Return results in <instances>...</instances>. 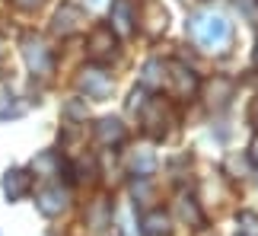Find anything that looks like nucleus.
<instances>
[{"label": "nucleus", "instance_id": "obj_1", "mask_svg": "<svg viewBox=\"0 0 258 236\" xmlns=\"http://www.w3.org/2000/svg\"><path fill=\"white\" fill-rule=\"evenodd\" d=\"M188 35L204 51H226L233 42V26L226 23V16L214 13V10H201L188 19Z\"/></svg>", "mask_w": 258, "mask_h": 236}, {"label": "nucleus", "instance_id": "obj_2", "mask_svg": "<svg viewBox=\"0 0 258 236\" xmlns=\"http://www.w3.org/2000/svg\"><path fill=\"white\" fill-rule=\"evenodd\" d=\"M23 57H26V67L32 74H38V77H48V74H51V67H54L51 48H48V42H45L42 35H35V32L23 35Z\"/></svg>", "mask_w": 258, "mask_h": 236}, {"label": "nucleus", "instance_id": "obj_3", "mask_svg": "<svg viewBox=\"0 0 258 236\" xmlns=\"http://www.w3.org/2000/svg\"><path fill=\"white\" fill-rule=\"evenodd\" d=\"M77 86H80V93H86L89 99H105V96L112 93L115 80L102 64H86L80 71V77H77Z\"/></svg>", "mask_w": 258, "mask_h": 236}, {"label": "nucleus", "instance_id": "obj_4", "mask_svg": "<svg viewBox=\"0 0 258 236\" xmlns=\"http://www.w3.org/2000/svg\"><path fill=\"white\" fill-rule=\"evenodd\" d=\"M67 189H61L57 182H48V185H42V189L35 192V208L45 214V217H57L64 208H67Z\"/></svg>", "mask_w": 258, "mask_h": 236}, {"label": "nucleus", "instance_id": "obj_5", "mask_svg": "<svg viewBox=\"0 0 258 236\" xmlns=\"http://www.w3.org/2000/svg\"><path fill=\"white\" fill-rule=\"evenodd\" d=\"M115 48H118V35L112 32V26H108V23L96 26L93 32H89V57H93L96 64L108 61V57L115 54Z\"/></svg>", "mask_w": 258, "mask_h": 236}, {"label": "nucleus", "instance_id": "obj_6", "mask_svg": "<svg viewBox=\"0 0 258 236\" xmlns=\"http://www.w3.org/2000/svg\"><path fill=\"white\" fill-rule=\"evenodd\" d=\"M141 122H144V131L150 137H166V122H169V115H166V102L163 99H150L141 105Z\"/></svg>", "mask_w": 258, "mask_h": 236}, {"label": "nucleus", "instance_id": "obj_7", "mask_svg": "<svg viewBox=\"0 0 258 236\" xmlns=\"http://www.w3.org/2000/svg\"><path fill=\"white\" fill-rule=\"evenodd\" d=\"M80 29H86V13L77 4H64L61 10L54 13V32L67 38V35H77Z\"/></svg>", "mask_w": 258, "mask_h": 236}, {"label": "nucleus", "instance_id": "obj_8", "mask_svg": "<svg viewBox=\"0 0 258 236\" xmlns=\"http://www.w3.org/2000/svg\"><path fill=\"white\" fill-rule=\"evenodd\" d=\"M112 32L115 35H131L137 26V7L134 0H115L112 4Z\"/></svg>", "mask_w": 258, "mask_h": 236}, {"label": "nucleus", "instance_id": "obj_9", "mask_svg": "<svg viewBox=\"0 0 258 236\" xmlns=\"http://www.w3.org/2000/svg\"><path fill=\"white\" fill-rule=\"evenodd\" d=\"M166 83H169V64L160 61V57L147 61L144 64V77H141V86H144V90H163Z\"/></svg>", "mask_w": 258, "mask_h": 236}, {"label": "nucleus", "instance_id": "obj_10", "mask_svg": "<svg viewBox=\"0 0 258 236\" xmlns=\"http://www.w3.org/2000/svg\"><path fill=\"white\" fill-rule=\"evenodd\" d=\"M124 163H127V169H131L137 179H147V175L156 172V156H153V150H147V147H137V150H131Z\"/></svg>", "mask_w": 258, "mask_h": 236}, {"label": "nucleus", "instance_id": "obj_11", "mask_svg": "<svg viewBox=\"0 0 258 236\" xmlns=\"http://www.w3.org/2000/svg\"><path fill=\"white\" fill-rule=\"evenodd\" d=\"M29 189H32V175H29L26 169H10V172L4 175V192H7L10 201L26 198Z\"/></svg>", "mask_w": 258, "mask_h": 236}, {"label": "nucleus", "instance_id": "obj_12", "mask_svg": "<svg viewBox=\"0 0 258 236\" xmlns=\"http://www.w3.org/2000/svg\"><path fill=\"white\" fill-rule=\"evenodd\" d=\"M169 80L175 83V96L178 99H185V96H195L198 93V77L188 71L185 64H169Z\"/></svg>", "mask_w": 258, "mask_h": 236}, {"label": "nucleus", "instance_id": "obj_13", "mask_svg": "<svg viewBox=\"0 0 258 236\" xmlns=\"http://www.w3.org/2000/svg\"><path fill=\"white\" fill-rule=\"evenodd\" d=\"M141 233L144 236H169L172 233V220H169V214H166L163 208H156L150 214H144V220H141Z\"/></svg>", "mask_w": 258, "mask_h": 236}, {"label": "nucleus", "instance_id": "obj_14", "mask_svg": "<svg viewBox=\"0 0 258 236\" xmlns=\"http://www.w3.org/2000/svg\"><path fill=\"white\" fill-rule=\"evenodd\" d=\"M124 137H127V128L121 125V118H99V125H96L99 144H121Z\"/></svg>", "mask_w": 258, "mask_h": 236}, {"label": "nucleus", "instance_id": "obj_15", "mask_svg": "<svg viewBox=\"0 0 258 236\" xmlns=\"http://www.w3.org/2000/svg\"><path fill=\"white\" fill-rule=\"evenodd\" d=\"M86 223H89L96 233H102L105 227H112V204H108L105 198H99L93 208L86 211Z\"/></svg>", "mask_w": 258, "mask_h": 236}, {"label": "nucleus", "instance_id": "obj_16", "mask_svg": "<svg viewBox=\"0 0 258 236\" xmlns=\"http://www.w3.org/2000/svg\"><path fill=\"white\" fill-rule=\"evenodd\" d=\"M16 115H23V102L16 99L13 86L0 80V118H16Z\"/></svg>", "mask_w": 258, "mask_h": 236}, {"label": "nucleus", "instance_id": "obj_17", "mask_svg": "<svg viewBox=\"0 0 258 236\" xmlns=\"http://www.w3.org/2000/svg\"><path fill=\"white\" fill-rule=\"evenodd\" d=\"M178 214H182V217L191 223V227H201V223H204V214L198 211V204H195L191 198H178Z\"/></svg>", "mask_w": 258, "mask_h": 236}, {"label": "nucleus", "instance_id": "obj_18", "mask_svg": "<svg viewBox=\"0 0 258 236\" xmlns=\"http://www.w3.org/2000/svg\"><path fill=\"white\" fill-rule=\"evenodd\" d=\"M54 166H61V156L57 153H42L38 160L32 163V172H45V175H51Z\"/></svg>", "mask_w": 258, "mask_h": 236}, {"label": "nucleus", "instance_id": "obj_19", "mask_svg": "<svg viewBox=\"0 0 258 236\" xmlns=\"http://www.w3.org/2000/svg\"><path fill=\"white\" fill-rule=\"evenodd\" d=\"M239 227H242V236H258V217L252 211H242L239 214Z\"/></svg>", "mask_w": 258, "mask_h": 236}, {"label": "nucleus", "instance_id": "obj_20", "mask_svg": "<svg viewBox=\"0 0 258 236\" xmlns=\"http://www.w3.org/2000/svg\"><path fill=\"white\" fill-rule=\"evenodd\" d=\"M13 4H16L19 10H35V7H42L45 0H13Z\"/></svg>", "mask_w": 258, "mask_h": 236}, {"label": "nucleus", "instance_id": "obj_21", "mask_svg": "<svg viewBox=\"0 0 258 236\" xmlns=\"http://www.w3.org/2000/svg\"><path fill=\"white\" fill-rule=\"evenodd\" d=\"M249 122H252V125L258 128V99L252 102V109H249Z\"/></svg>", "mask_w": 258, "mask_h": 236}, {"label": "nucleus", "instance_id": "obj_22", "mask_svg": "<svg viewBox=\"0 0 258 236\" xmlns=\"http://www.w3.org/2000/svg\"><path fill=\"white\" fill-rule=\"evenodd\" d=\"M249 156H252V163L258 166V137H255V141H252V147H249Z\"/></svg>", "mask_w": 258, "mask_h": 236}, {"label": "nucleus", "instance_id": "obj_23", "mask_svg": "<svg viewBox=\"0 0 258 236\" xmlns=\"http://www.w3.org/2000/svg\"><path fill=\"white\" fill-rule=\"evenodd\" d=\"M89 4H93V7H99V4H102V0H89Z\"/></svg>", "mask_w": 258, "mask_h": 236}, {"label": "nucleus", "instance_id": "obj_24", "mask_svg": "<svg viewBox=\"0 0 258 236\" xmlns=\"http://www.w3.org/2000/svg\"><path fill=\"white\" fill-rule=\"evenodd\" d=\"M255 64H258V45H255Z\"/></svg>", "mask_w": 258, "mask_h": 236}]
</instances>
